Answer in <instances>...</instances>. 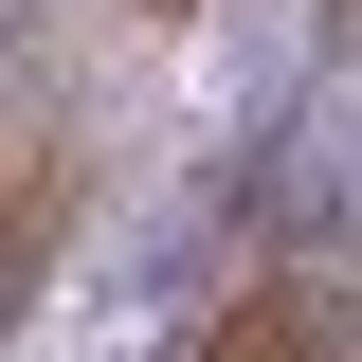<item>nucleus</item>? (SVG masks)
<instances>
[{
	"label": "nucleus",
	"mask_w": 362,
	"mask_h": 362,
	"mask_svg": "<svg viewBox=\"0 0 362 362\" xmlns=\"http://www.w3.org/2000/svg\"><path fill=\"white\" fill-rule=\"evenodd\" d=\"M181 362H344V290H326V272H272L254 308H218Z\"/></svg>",
	"instance_id": "obj_1"
},
{
	"label": "nucleus",
	"mask_w": 362,
	"mask_h": 362,
	"mask_svg": "<svg viewBox=\"0 0 362 362\" xmlns=\"http://www.w3.org/2000/svg\"><path fill=\"white\" fill-rule=\"evenodd\" d=\"M308 254H362V109L326 127V163H308Z\"/></svg>",
	"instance_id": "obj_2"
}]
</instances>
